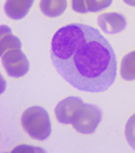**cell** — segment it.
<instances>
[{
  "label": "cell",
  "mask_w": 135,
  "mask_h": 153,
  "mask_svg": "<svg viewBox=\"0 0 135 153\" xmlns=\"http://www.w3.org/2000/svg\"><path fill=\"white\" fill-rule=\"evenodd\" d=\"M85 102L77 97H68L56 106V117L63 124H73Z\"/></svg>",
  "instance_id": "5b68a950"
},
{
  "label": "cell",
  "mask_w": 135,
  "mask_h": 153,
  "mask_svg": "<svg viewBox=\"0 0 135 153\" xmlns=\"http://www.w3.org/2000/svg\"><path fill=\"white\" fill-rule=\"evenodd\" d=\"M21 123L25 133L35 140H46L52 131L48 113L40 106H31L27 108L22 114Z\"/></svg>",
  "instance_id": "7a4b0ae2"
},
{
  "label": "cell",
  "mask_w": 135,
  "mask_h": 153,
  "mask_svg": "<svg viewBox=\"0 0 135 153\" xmlns=\"http://www.w3.org/2000/svg\"><path fill=\"white\" fill-rule=\"evenodd\" d=\"M34 0H6L5 13L12 19H22L27 16Z\"/></svg>",
  "instance_id": "52a82bcc"
},
{
  "label": "cell",
  "mask_w": 135,
  "mask_h": 153,
  "mask_svg": "<svg viewBox=\"0 0 135 153\" xmlns=\"http://www.w3.org/2000/svg\"><path fill=\"white\" fill-rule=\"evenodd\" d=\"M13 48H22L21 40L11 34V29L9 27L1 25L0 28V56Z\"/></svg>",
  "instance_id": "ba28073f"
},
{
  "label": "cell",
  "mask_w": 135,
  "mask_h": 153,
  "mask_svg": "<svg viewBox=\"0 0 135 153\" xmlns=\"http://www.w3.org/2000/svg\"><path fill=\"white\" fill-rule=\"evenodd\" d=\"M98 24L106 34H117L125 29V17L117 12L103 13L98 17Z\"/></svg>",
  "instance_id": "8992f818"
},
{
  "label": "cell",
  "mask_w": 135,
  "mask_h": 153,
  "mask_svg": "<svg viewBox=\"0 0 135 153\" xmlns=\"http://www.w3.org/2000/svg\"><path fill=\"white\" fill-rule=\"evenodd\" d=\"M121 76L127 81L135 80V51L123 57L121 63Z\"/></svg>",
  "instance_id": "30bf717a"
},
{
  "label": "cell",
  "mask_w": 135,
  "mask_h": 153,
  "mask_svg": "<svg viewBox=\"0 0 135 153\" xmlns=\"http://www.w3.org/2000/svg\"><path fill=\"white\" fill-rule=\"evenodd\" d=\"M21 149H31V151H34V152H45L44 149H41V148H34V147H31V146H18V147H16L15 149H13V152H16V151H21Z\"/></svg>",
  "instance_id": "5bb4252c"
},
{
  "label": "cell",
  "mask_w": 135,
  "mask_h": 153,
  "mask_svg": "<svg viewBox=\"0 0 135 153\" xmlns=\"http://www.w3.org/2000/svg\"><path fill=\"white\" fill-rule=\"evenodd\" d=\"M125 137L128 143L135 149V114L128 120L125 126Z\"/></svg>",
  "instance_id": "7c38bea8"
},
{
  "label": "cell",
  "mask_w": 135,
  "mask_h": 153,
  "mask_svg": "<svg viewBox=\"0 0 135 153\" xmlns=\"http://www.w3.org/2000/svg\"><path fill=\"white\" fill-rule=\"evenodd\" d=\"M51 59L62 77L82 92H105L116 80L113 48L90 25L73 23L58 29L52 37Z\"/></svg>",
  "instance_id": "6da1fadb"
},
{
  "label": "cell",
  "mask_w": 135,
  "mask_h": 153,
  "mask_svg": "<svg viewBox=\"0 0 135 153\" xmlns=\"http://www.w3.org/2000/svg\"><path fill=\"white\" fill-rule=\"evenodd\" d=\"M3 65L10 77H22L29 71V60L21 48L9 50L1 54Z\"/></svg>",
  "instance_id": "3957f363"
},
{
  "label": "cell",
  "mask_w": 135,
  "mask_h": 153,
  "mask_svg": "<svg viewBox=\"0 0 135 153\" xmlns=\"http://www.w3.org/2000/svg\"><path fill=\"white\" fill-rule=\"evenodd\" d=\"M112 3V0H86V5L88 12H99L109 7Z\"/></svg>",
  "instance_id": "8fae6325"
},
{
  "label": "cell",
  "mask_w": 135,
  "mask_h": 153,
  "mask_svg": "<svg viewBox=\"0 0 135 153\" xmlns=\"http://www.w3.org/2000/svg\"><path fill=\"white\" fill-rule=\"evenodd\" d=\"M71 5L73 10L79 12V13H87V5H86V0H71Z\"/></svg>",
  "instance_id": "4fadbf2b"
},
{
  "label": "cell",
  "mask_w": 135,
  "mask_h": 153,
  "mask_svg": "<svg viewBox=\"0 0 135 153\" xmlns=\"http://www.w3.org/2000/svg\"><path fill=\"white\" fill-rule=\"evenodd\" d=\"M101 121V111L90 104H85L77 118L73 123L75 130L81 134H92Z\"/></svg>",
  "instance_id": "277c9868"
},
{
  "label": "cell",
  "mask_w": 135,
  "mask_h": 153,
  "mask_svg": "<svg viewBox=\"0 0 135 153\" xmlns=\"http://www.w3.org/2000/svg\"><path fill=\"white\" fill-rule=\"evenodd\" d=\"M123 1H124L127 5H130V6H135V0H123Z\"/></svg>",
  "instance_id": "9a60e30c"
},
{
  "label": "cell",
  "mask_w": 135,
  "mask_h": 153,
  "mask_svg": "<svg viewBox=\"0 0 135 153\" xmlns=\"http://www.w3.org/2000/svg\"><path fill=\"white\" fill-rule=\"evenodd\" d=\"M40 9L47 17H58L66 10V0H40Z\"/></svg>",
  "instance_id": "9c48e42d"
}]
</instances>
